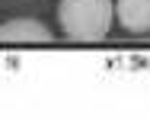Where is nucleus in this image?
<instances>
[{
    "mask_svg": "<svg viewBox=\"0 0 150 125\" xmlns=\"http://www.w3.org/2000/svg\"><path fill=\"white\" fill-rule=\"evenodd\" d=\"M61 29L80 42H99L112 26V0H61Z\"/></svg>",
    "mask_w": 150,
    "mask_h": 125,
    "instance_id": "nucleus-1",
    "label": "nucleus"
},
{
    "mask_svg": "<svg viewBox=\"0 0 150 125\" xmlns=\"http://www.w3.org/2000/svg\"><path fill=\"white\" fill-rule=\"evenodd\" d=\"M0 42H51V29L38 19H10L0 26Z\"/></svg>",
    "mask_w": 150,
    "mask_h": 125,
    "instance_id": "nucleus-2",
    "label": "nucleus"
},
{
    "mask_svg": "<svg viewBox=\"0 0 150 125\" xmlns=\"http://www.w3.org/2000/svg\"><path fill=\"white\" fill-rule=\"evenodd\" d=\"M118 23L131 32L150 29V0H118Z\"/></svg>",
    "mask_w": 150,
    "mask_h": 125,
    "instance_id": "nucleus-3",
    "label": "nucleus"
}]
</instances>
